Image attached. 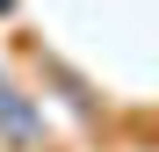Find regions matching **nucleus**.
Here are the masks:
<instances>
[{"instance_id": "nucleus-1", "label": "nucleus", "mask_w": 159, "mask_h": 152, "mask_svg": "<svg viewBox=\"0 0 159 152\" xmlns=\"http://www.w3.org/2000/svg\"><path fill=\"white\" fill-rule=\"evenodd\" d=\"M0 131H15V138H36V116H29V101H22L15 87H0Z\"/></svg>"}]
</instances>
